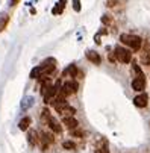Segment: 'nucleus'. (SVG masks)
Segmentation results:
<instances>
[{"label": "nucleus", "mask_w": 150, "mask_h": 153, "mask_svg": "<svg viewBox=\"0 0 150 153\" xmlns=\"http://www.w3.org/2000/svg\"><path fill=\"white\" fill-rule=\"evenodd\" d=\"M120 41L123 42L124 46H127L129 49H132V50H135V52H138V50L141 49V42H143V39H141L140 36H137V35H129V33H123V35L120 36Z\"/></svg>", "instance_id": "f257e3e1"}, {"label": "nucleus", "mask_w": 150, "mask_h": 153, "mask_svg": "<svg viewBox=\"0 0 150 153\" xmlns=\"http://www.w3.org/2000/svg\"><path fill=\"white\" fill-rule=\"evenodd\" d=\"M114 52H115L114 56H115V59H117L120 64H127V62L132 61V52H131L129 49L121 47V46H117Z\"/></svg>", "instance_id": "f03ea898"}, {"label": "nucleus", "mask_w": 150, "mask_h": 153, "mask_svg": "<svg viewBox=\"0 0 150 153\" xmlns=\"http://www.w3.org/2000/svg\"><path fill=\"white\" fill-rule=\"evenodd\" d=\"M96 153H100V152H99V150H97V149H96Z\"/></svg>", "instance_id": "4be33fe9"}, {"label": "nucleus", "mask_w": 150, "mask_h": 153, "mask_svg": "<svg viewBox=\"0 0 150 153\" xmlns=\"http://www.w3.org/2000/svg\"><path fill=\"white\" fill-rule=\"evenodd\" d=\"M149 103V96L146 93H140L135 99H134V105L138 106V108H146Z\"/></svg>", "instance_id": "423d86ee"}, {"label": "nucleus", "mask_w": 150, "mask_h": 153, "mask_svg": "<svg viewBox=\"0 0 150 153\" xmlns=\"http://www.w3.org/2000/svg\"><path fill=\"white\" fill-rule=\"evenodd\" d=\"M71 134H73V135H74V137H83V132H82V130H79V129H77V127H76V129H73V130H71Z\"/></svg>", "instance_id": "aec40b11"}, {"label": "nucleus", "mask_w": 150, "mask_h": 153, "mask_svg": "<svg viewBox=\"0 0 150 153\" xmlns=\"http://www.w3.org/2000/svg\"><path fill=\"white\" fill-rule=\"evenodd\" d=\"M39 68H41V77H39V79L49 76V74H50V73H53V71H55V68H56V59H53V58L46 59L44 62H42V64L39 65Z\"/></svg>", "instance_id": "20e7f679"}, {"label": "nucleus", "mask_w": 150, "mask_h": 153, "mask_svg": "<svg viewBox=\"0 0 150 153\" xmlns=\"http://www.w3.org/2000/svg\"><path fill=\"white\" fill-rule=\"evenodd\" d=\"M73 9H74L76 12L80 11V0H73Z\"/></svg>", "instance_id": "6ab92c4d"}, {"label": "nucleus", "mask_w": 150, "mask_h": 153, "mask_svg": "<svg viewBox=\"0 0 150 153\" xmlns=\"http://www.w3.org/2000/svg\"><path fill=\"white\" fill-rule=\"evenodd\" d=\"M62 147L65 149V150H74L76 149V144L73 141H64L62 143Z\"/></svg>", "instance_id": "a211bd4d"}, {"label": "nucleus", "mask_w": 150, "mask_h": 153, "mask_svg": "<svg viewBox=\"0 0 150 153\" xmlns=\"http://www.w3.org/2000/svg\"><path fill=\"white\" fill-rule=\"evenodd\" d=\"M9 23V15L8 14H0V32H3Z\"/></svg>", "instance_id": "2eb2a0df"}, {"label": "nucleus", "mask_w": 150, "mask_h": 153, "mask_svg": "<svg viewBox=\"0 0 150 153\" xmlns=\"http://www.w3.org/2000/svg\"><path fill=\"white\" fill-rule=\"evenodd\" d=\"M27 141H29V144H30V146H36V144H38L39 138H38V132H36V130L29 129V134H27Z\"/></svg>", "instance_id": "9d476101"}, {"label": "nucleus", "mask_w": 150, "mask_h": 153, "mask_svg": "<svg viewBox=\"0 0 150 153\" xmlns=\"http://www.w3.org/2000/svg\"><path fill=\"white\" fill-rule=\"evenodd\" d=\"M62 124L65 126L67 129H70V130H73V129H76V127L79 126V123H77V120H76L74 117H64Z\"/></svg>", "instance_id": "6e6552de"}, {"label": "nucleus", "mask_w": 150, "mask_h": 153, "mask_svg": "<svg viewBox=\"0 0 150 153\" xmlns=\"http://www.w3.org/2000/svg\"><path fill=\"white\" fill-rule=\"evenodd\" d=\"M18 2H20V0H11V6H15Z\"/></svg>", "instance_id": "412c9836"}, {"label": "nucleus", "mask_w": 150, "mask_h": 153, "mask_svg": "<svg viewBox=\"0 0 150 153\" xmlns=\"http://www.w3.org/2000/svg\"><path fill=\"white\" fill-rule=\"evenodd\" d=\"M141 62L144 65H150V50H144L141 53Z\"/></svg>", "instance_id": "dca6fc26"}, {"label": "nucleus", "mask_w": 150, "mask_h": 153, "mask_svg": "<svg viewBox=\"0 0 150 153\" xmlns=\"http://www.w3.org/2000/svg\"><path fill=\"white\" fill-rule=\"evenodd\" d=\"M62 76H64V77H67V76H70V77H77V68H76V65H68V68L64 70Z\"/></svg>", "instance_id": "ddd939ff"}, {"label": "nucleus", "mask_w": 150, "mask_h": 153, "mask_svg": "<svg viewBox=\"0 0 150 153\" xmlns=\"http://www.w3.org/2000/svg\"><path fill=\"white\" fill-rule=\"evenodd\" d=\"M30 123H32L30 117H25V118H21V120H20V123H18V129H20V130H27V129H29V126H30Z\"/></svg>", "instance_id": "4468645a"}, {"label": "nucleus", "mask_w": 150, "mask_h": 153, "mask_svg": "<svg viewBox=\"0 0 150 153\" xmlns=\"http://www.w3.org/2000/svg\"><path fill=\"white\" fill-rule=\"evenodd\" d=\"M65 5H67V0H59V2L56 3V6L52 9V12H53V15H58V14H62V11H64V8H65Z\"/></svg>", "instance_id": "f8f14e48"}, {"label": "nucleus", "mask_w": 150, "mask_h": 153, "mask_svg": "<svg viewBox=\"0 0 150 153\" xmlns=\"http://www.w3.org/2000/svg\"><path fill=\"white\" fill-rule=\"evenodd\" d=\"M77 88H79V85H77L76 80H67L65 83H62V85H61L59 96H62V97H68V96L77 93Z\"/></svg>", "instance_id": "7ed1b4c3"}, {"label": "nucleus", "mask_w": 150, "mask_h": 153, "mask_svg": "<svg viewBox=\"0 0 150 153\" xmlns=\"http://www.w3.org/2000/svg\"><path fill=\"white\" fill-rule=\"evenodd\" d=\"M46 123H47V126L53 130L55 134H61V132H62V127H61L59 121H58L55 117H52V115H50V117L47 118V121H46Z\"/></svg>", "instance_id": "0eeeda50"}, {"label": "nucleus", "mask_w": 150, "mask_h": 153, "mask_svg": "<svg viewBox=\"0 0 150 153\" xmlns=\"http://www.w3.org/2000/svg\"><path fill=\"white\" fill-rule=\"evenodd\" d=\"M132 90H135L137 93H143L146 90V77L141 76V77H135L132 80Z\"/></svg>", "instance_id": "39448f33"}, {"label": "nucleus", "mask_w": 150, "mask_h": 153, "mask_svg": "<svg viewBox=\"0 0 150 153\" xmlns=\"http://www.w3.org/2000/svg\"><path fill=\"white\" fill-rule=\"evenodd\" d=\"M87 59H88V61H91V62H93V64H96V65H99V64L102 62L100 55H99L97 52H94V50H88V52H87Z\"/></svg>", "instance_id": "1a4fd4ad"}, {"label": "nucleus", "mask_w": 150, "mask_h": 153, "mask_svg": "<svg viewBox=\"0 0 150 153\" xmlns=\"http://www.w3.org/2000/svg\"><path fill=\"white\" fill-rule=\"evenodd\" d=\"M132 70H134V73L137 74V77L144 76V74H143V71H141V68H140V65H138V62H134V65H132Z\"/></svg>", "instance_id": "f3484780"}, {"label": "nucleus", "mask_w": 150, "mask_h": 153, "mask_svg": "<svg viewBox=\"0 0 150 153\" xmlns=\"http://www.w3.org/2000/svg\"><path fill=\"white\" fill-rule=\"evenodd\" d=\"M39 141H41V147H42V149H47V146L53 143V138H52V135H49V134H41Z\"/></svg>", "instance_id": "9b49d317"}]
</instances>
